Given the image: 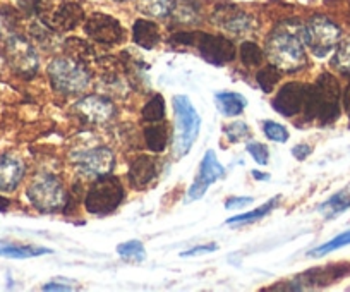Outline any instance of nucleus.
<instances>
[{
  "instance_id": "18",
  "label": "nucleus",
  "mask_w": 350,
  "mask_h": 292,
  "mask_svg": "<svg viewBox=\"0 0 350 292\" xmlns=\"http://www.w3.org/2000/svg\"><path fill=\"white\" fill-rule=\"evenodd\" d=\"M25 165L19 159L11 155H0V193H11L21 183Z\"/></svg>"
},
{
  "instance_id": "24",
  "label": "nucleus",
  "mask_w": 350,
  "mask_h": 292,
  "mask_svg": "<svg viewBox=\"0 0 350 292\" xmlns=\"http://www.w3.org/2000/svg\"><path fill=\"white\" fill-rule=\"evenodd\" d=\"M278 200H280V196H275L273 200L267 201L265 204H261L259 208H256V210L247 211V213H242V215H235V217H230L227 220V224L228 226H235V224H249V222H254V220H259V218H262V217H267V215L270 213L275 207H277Z\"/></svg>"
},
{
  "instance_id": "28",
  "label": "nucleus",
  "mask_w": 350,
  "mask_h": 292,
  "mask_svg": "<svg viewBox=\"0 0 350 292\" xmlns=\"http://www.w3.org/2000/svg\"><path fill=\"white\" fill-rule=\"evenodd\" d=\"M280 69H278L277 66H273V64H270V66L262 67V69L259 70L258 76H256V81H258L259 88H261L262 92L271 93L275 86H277V83L280 81Z\"/></svg>"
},
{
  "instance_id": "4",
  "label": "nucleus",
  "mask_w": 350,
  "mask_h": 292,
  "mask_svg": "<svg viewBox=\"0 0 350 292\" xmlns=\"http://www.w3.org/2000/svg\"><path fill=\"white\" fill-rule=\"evenodd\" d=\"M124 187L116 176L98 177L84 198V207L88 213L109 215L122 203Z\"/></svg>"
},
{
  "instance_id": "6",
  "label": "nucleus",
  "mask_w": 350,
  "mask_h": 292,
  "mask_svg": "<svg viewBox=\"0 0 350 292\" xmlns=\"http://www.w3.org/2000/svg\"><path fill=\"white\" fill-rule=\"evenodd\" d=\"M302 42L309 47L316 57H326L332 50L336 49L342 40V31L338 25L325 16H314L302 28Z\"/></svg>"
},
{
  "instance_id": "9",
  "label": "nucleus",
  "mask_w": 350,
  "mask_h": 292,
  "mask_svg": "<svg viewBox=\"0 0 350 292\" xmlns=\"http://www.w3.org/2000/svg\"><path fill=\"white\" fill-rule=\"evenodd\" d=\"M5 55L16 75L31 79L38 72V53L29 45V42H26L21 36L9 35L8 43H5Z\"/></svg>"
},
{
  "instance_id": "39",
  "label": "nucleus",
  "mask_w": 350,
  "mask_h": 292,
  "mask_svg": "<svg viewBox=\"0 0 350 292\" xmlns=\"http://www.w3.org/2000/svg\"><path fill=\"white\" fill-rule=\"evenodd\" d=\"M43 291H72L74 287H70V285H66V284H59V282H50V284H45L43 285Z\"/></svg>"
},
{
  "instance_id": "21",
  "label": "nucleus",
  "mask_w": 350,
  "mask_h": 292,
  "mask_svg": "<svg viewBox=\"0 0 350 292\" xmlns=\"http://www.w3.org/2000/svg\"><path fill=\"white\" fill-rule=\"evenodd\" d=\"M133 38L141 49L151 50L160 43V28L150 19H137L133 26Z\"/></svg>"
},
{
  "instance_id": "7",
  "label": "nucleus",
  "mask_w": 350,
  "mask_h": 292,
  "mask_svg": "<svg viewBox=\"0 0 350 292\" xmlns=\"http://www.w3.org/2000/svg\"><path fill=\"white\" fill-rule=\"evenodd\" d=\"M50 85L55 92L79 93L90 85V72L72 59H55L49 64Z\"/></svg>"
},
{
  "instance_id": "15",
  "label": "nucleus",
  "mask_w": 350,
  "mask_h": 292,
  "mask_svg": "<svg viewBox=\"0 0 350 292\" xmlns=\"http://www.w3.org/2000/svg\"><path fill=\"white\" fill-rule=\"evenodd\" d=\"M306 98V85L301 83H287L282 86L280 92L273 98L271 105L277 110L280 116L284 117H294L299 112H302Z\"/></svg>"
},
{
  "instance_id": "11",
  "label": "nucleus",
  "mask_w": 350,
  "mask_h": 292,
  "mask_svg": "<svg viewBox=\"0 0 350 292\" xmlns=\"http://www.w3.org/2000/svg\"><path fill=\"white\" fill-rule=\"evenodd\" d=\"M196 47L200 49L201 57L211 66H225L235 57L234 43L220 35L198 33Z\"/></svg>"
},
{
  "instance_id": "36",
  "label": "nucleus",
  "mask_w": 350,
  "mask_h": 292,
  "mask_svg": "<svg viewBox=\"0 0 350 292\" xmlns=\"http://www.w3.org/2000/svg\"><path fill=\"white\" fill-rule=\"evenodd\" d=\"M218 246L215 243L211 244H201V246H194L193 250H187L184 253H180V256L184 258H189V256H196V254H204V253H213L217 251Z\"/></svg>"
},
{
  "instance_id": "42",
  "label": "nucleus",
  "mask_w": 350,
  "mask_h": 292,
  "mask_svg": "<svg viewBox=\"0 0 350 292\" xmlns=\"http://www.w3.org/2000/svg\"><path fill=\"white\" fill-rule=\"evenodd\" d=\"M252 176L256 177V179H261V181H268L270 179V176H267L265 172H258V170H252Z\"/></svg>"
},
{
  "instance_id": "38",
  "label": "nucleus",
  "mask_w": 350,
  "mask_h": 292,
  "mask_svg": "<svg viewBox=\"0 0 350 292\" xmlns=\"http://www.w3.org/2000/svg\"><path fill=\"white\" fill-rule=\"evenodd\" d=\"M311 146H308V144H297V146H294L292 148V155L295 157L297 160H306L309 155H311Z\"/></svg>"
},
{
  "instance_id": "1",
  "label": "nucleus",
  "mask_w": 350,
  "mask_h": 292,
  "mask_svg": "<svg viewBox=\"0 0 350 292\" xmlns=\"http://www.w3.org/2000/svg\"><path fill=\"white\" fill-rule=\"evenodd\" d=\"M306 120L319 119L323 124L335 122L340 116V85L332 75L325 72L316 85H306L302 107Z\"/></svg>"
},
{
  "instance_id": "22",
  "label": "nucleus",
  "mask_w": 350,
  "mask_h": 292,
  "mask_svg": "<svg viewBox=\"0 0 350 292\" xmlns=\"http://www.w3.org/2000/svg\"><path fill=\"white\" fill-rule=\"evenodd\" d=\"M350 208V184H347L343 189H340L338 193L333 194L332 198L321 203L318 207V211L325 218H335L340 213H343L345 210Z\"/></svg>"
},
{
  "instance_id": "8",
  "label": "nucleus",
  "mask_w": 350,
  "mask_h": 292,
  "mask_svg": "<svg viewBox=\"0 0 350 292\" xmlns=\"http://www.w3.org/2000/svg\"><path fill=\"white\" fill-rule=\"evenodd\" d=\"M347 275H350V263H336L323 268H311V270L297 275L294 280L285 282L284 287H275L273 291H278V289H285V291H302V289L326 287V285H332L335 282L342 280Z\"/></svg>"
},
{
  "instance_id": "43",
  "label": "nucleus",
  "mask_w": 350,
  "mask_h": 292,
  "mask_svg": "<svg viewBox=\"0 0 350 292\" xmlns=\"http://www.w3.org/2000/svg\"><path fill=\"white\" fill-rule=\"evenodd\" d=\"M117 2H126V0H117Z\"/></svg>"
},
{
  "instance_id": "37",
  "label": "nucleus",
  "mask_w": 350,
  "mask_h": 292,
  "mask_svg": "<svg viewBox=\"0 0 350 292\" xmlns=\"http://www.w3.org/2000/svg\"><path fill=\"white\" fill-rule=\"evenodd\" d=\"M249 203H252V198L234 196V198H228L227 203H225V208H227V210H235V208H242Z\"/></svg>"
},
{
  "instance_id": "14",
  "label": "nucleus",
  "mask_w": 350,
  "mask_h": 292,
  "mask_svg": "<svg viewBox=\"0 0 350 292\" xmlns=\"http://www.w3.org/2000/svg\"><path fill=\"white\" fill-rule=\"evenodd\" d=\"M42 21L57 31H70L84 21V9L76 2H62L60 5H55Z\"/></svg>"
},
{
  "instance_id": "17",
  "label": "nucleus",
  "mask_w": 350,
  "mask_h": 292,
  "mask_svg": "<svg viewBox=\"0 0 350 292\" xmlns=\"http://www.w3.org/2000/svg\"><path fill=\"white\" fill-rule=\"evenodd\" d=\"M158 176L157 160L148 155L137 157L129 169V183L136 189H146Z\"/></svg>"
},
{
  "instance_id": "32",
  "label": "nucleus",
  "mask_w": 350,
  "mask_h": 292,
  "mask_svg": "<svg viewBox=\"0 0 350 292\" xmlns=\"http://www.w3.org/2000/svg\"><path fill=\"white\" fill-rule=\"evenodd\" d=\"M241 59L242 64H245L249 67L259 66L262 62V50L259 49L258 43L244 42L241 45Z\"/></svg>"
},
{
  "instance_id": "19",
  "label": "nucleus",
  "mask_w": 350,
  "mask_h": 292,
  "mask_svg": "<svg viewBox=\"0 0 350 292\" xmlns=\"http://www.w3.org/2000/svg\"><path fill=\"white\" fill-rule=\"evenodd\" d=\"M215 25H220L230 33H244L252 28V19L234 5L220 8L215 11Z\"/></svg>"
},
{
  "instance_id": "12",
  "label": "nucleus",
  "mask_w": 350,
  "mask_h": 292,
  "mask_svg": "<svg viewBox=\"0 0 350 292\" xmlns=\"http://www.w3.org/2000/svg\"><path fill=\"white\" fill-rule=\"evenodd\" d=\"M225 176V169L220 162H218L217 155L213 150H208L206 155L203 157V162L200 165V172H198L196 179H194L193 186L187 191L186 201H196L206 194L208 187L215 183V181L221 179Z\"/></svg>"
},
{
  "instance_id": "33",
  "label": "nucleus",
  "mask_w": 350,
  "mask_h": 292,
  "mask_svg": "<svg viewBox=\"0 0 350 292\" xmlns=\"http://www.w3.org/2000/svg\"><path fill=\"white\" fill-rule=\"evenodd\" d=\"M262 133H265V136H267L268 140L277 141V143H285V141H288V137H291L288 131L285 129L282 124L273 122V120H265V122H262Z\"/></svg>"
},
{
  "instance_id": "13",
  "label": "nucleus",
  "mask_w": 350,
  "mask_h": 292,
  "mask_svg": "<svg viewBox=\"0 0 350 292\" xmlns=\"http://www.w3.org/2000/svg\"><path fill=\"white\" fill-rule=\"evenodd\" d=\"M76 163L81 172L98 179V177L112 172L116 160H113V153L107 146H98V148L79 153L76 159Z\"/></svg>"
},
{
  "instance_id": "41",
  "label": "nucleus",
  "mask_w": 350,
  "mask_h": 292,
  "mask_svg": "<svg viewBox=\"0 0 350 292\" xmlns=\"http://www.w3.org/2000/svg\"><path fill=\"white\" fill-rule=\"evenodd\" d=\"M9 204H11V201H9L8 198L0 196V211H5V210H8Z\"/></svg>"
},
{
  "instance_id": "3",
  "label": "nucleus",
  "mask_w": 350,
  "mask_h": 292,
  "mask_svg": "<svg viewBox=\"0 0 350 292\" xmlns=\"http://www.w3.org/2000/svg\"><path fill=\"white\" fill-rule=\"evenodd\" d=\"M175 112V140L174 152L177 157H184L193 148V143L200 134L201 119L194 109L193 102L186 95L174 96Z\"/></svg>"
},
{
  "instance_id": "2",
  "label": "nucleus",
  "mask_w": 350,
  "mask_h": 292,
  "mask_svg": "<svg viewBox=\"0 0 350 292\" xmlns=\"http://www.w3.org/2000/svg\"><path fill=\"white\" fill-rule=\"evenodd\" d=\"M267 53L270 62L285 72H295L308 62L302 45V36L287 25L273 29L267 40Z\"/></svg>"
},
{
  "instance_id": "30",
  "label": "nucleus",
  "mask_w": 350,
  "mask_h": 292,
  "mask_svg": "<svg viewBox=\"0 0 350 292\" xmlns=\"http://www.w3.org/2000/svg\"><path fill=\"white\" fill-rule=\"evenodd\" d=\"M117 253L124 258V260L131 261H143L146 258V250H144L141 241H127L117 246Z\"/></svg>"
},
{
  "instance_id": "26",
  "label": "nucleus",
  "mask_w": 350,
  "mask_h": 292,
  "mask_svg": "<svg viewBox=\"0 0 350 292\" xmlns=\"http://www.w3.org/2000/svg\"><path fill=\"white\" fill-rule=\"evenodd\" d=\"M332 66L342 75L350 76V35L340 40L336 45V52L332 59Z\"/></svg>"
},
{
  "instance_id": "34",
  "label": "nucleus",
  "mask_w": 350,
  "mask_h": 292,
  "mask_svg": "<svg viewBox=\"0 0 350 292\" xmlns=\"http://www.w3.org/2000/svg\"><path fill=\"white\" fill-rule=\"evenodd\" d=\"M225 134H227V137L230 140V143H239V141L251 136V129H249L247 124L237 120V122H232L230 126L225 127Z\"/></svg>"
},
{
  "instance_id": "20",
  "label": "nucleus",
  "mask_w": 350,
  "mask_h": 292,
  "mask_svg": "<svg viewBox=\"0 0 350 292\" xmlns=\"http://www.w3.org/2000/svg\"><path fill=\"white\" fill-rule=\"evenodd\" d=\"M52 250L35 244H19L9 243V241H0V256L12 258V260H26V258H38L43 254H50Z\"/></svg>"
},
{
  "instance_id": "16",
  "label": "nucleus",
  "mask_w": 350,
  "mask_h": 292,
  "mask_svg": "<svg viewBox=\"0 0 350 292\" xmlns=\"http://www.w3.org/2000/svg\"><path fill=\"white\" fill-rule=\"evenodd\" d=\"M76 109L84 119L95 124L107 122L113 116L112 102L98 95L84 96L83 100L76 103Z\"/></svg>"
},
{
  "instance_id": "31",
  "label": "nucleus",
  "mask_w": 350,
  "mask_h": 292,
  "mask_svg": "<svg viewBox=\"0 0 350 292\" xmlns=\"http://www.w3.org/2000/svg\"><path fill=\"white\" fill-rule=\"evenodd\" d=\"M349 244H350V229L347 230V233L340 234V236L333 237V239L328 241V243L321 244V246H318L316 250L309 251V256H316V258L325 256V254L340 250V248H343V246H349Z\"/></svg>"
},
{
  "instance_id": "5",
  "label": "nucleus",
  "mask_w": 350,
  "mask_h": 292,
  "mask_svg": "<svg viewBox=\"0 0 350 292\" xmlns=\"http://www.w3.org/2000/svg\"><path fill=\"white\" fill-rule=\"evenodd\" d=\"M29 203L43 213H53L66 207L67 194L62 183L52 174H42L35 177L26 189Z\"/></svg>"
},
{
  "instance_id": "10",
  "label": "nucleus",
  "mask_w": 350,
  "mask_h": 292,
  "mask_svg": "<svg viewBox=\"0 0 350 292\" xmlns=\"http://www.w3.org/2000/svg\"><path fill=\"white\" fill-rule=\"evenodd\" d=\"M84 33L96 43L105 47L119 45L126 40V31L116 18L103 12H95L84 25Z\"/></svg>"
},
{
  "instance_id": "25",
  "label": "nucleus",
  "mask_w": 350,
  "mask_h": 292,
  "mask_svg": "<svg viewBox=\"0 0 350 292\" xmlns=\"http://www.w3.org/2000/svg\"><path fill=\"white\" fill-rule=\"evenodd\" d=\"M144 137H146V146L154 153H160L167 148L168 143V133L165 126H150L144 131Z\"/></svg>"
},
{
  "instance_id": "40",
  "label": "nucleus",
  "mask_w": 350,
  "mask_h": 292,
  "mask_svg": "<svg viewBox=\"0 0 350 292\" xmlns=\"http://www.w3.org/2000/svg\"><path fill=\"white\" fill-rule=\"evenodd\" d=\"M343 109H345L347 116H349L350 119V83L345 88V92H343Z\"/></svg>"
},
{
  "instance_id": "29",
  "label": "nucleus",
  "mask_w": 350,
  "mask_h": 292,
  "mask_svg": "<svg viewBox=\"0 0 350 292\" xmlns=\"http://www.w3.org/2000/svg\"><path fill=\"white\" fill-rule=\"evenodd\" d=\"M144 120L148 122H160L165 117V100L161 95H154L148 100L146 105L143 107V112H141Z\"/></svg>"
},
{
  "instance_id": "23",
  "label": "nucleus",
  "mask_w": 350,
  "mask_h": 292,
  "mask_svg": "<svg viewBox=\"0 0 350 292\" xmlns=\"http://www.w3.org/2000/svg\"><path fill=\"white\" fill-rule=\"evenodd\" d=\"M215 103H217L218 110H220L224 116L235 117L241 116V114L244 112L245 105H247V100H245L241 93L221 92L215 95Z\"/></svg>"
},
{
  "instance_id": "27",
  "label": "nucleus",
  "mask_w": 350,
  "mask_h": 292,
  "mask_svg": "<svg viewBox=\"0 0 350 292\" xmlns=\"http://www.w3.org/2000/svg\"><path fill=\"white\" fill-rule=\"evenodd\" d=\"M139 8L148 16L167 18L170 12H174V0H141Z\"/></svg>"
},
{
  "instance_id": "35",
  "label": "nucleus",
  "mask_w": 350,
  "mask_h": 292,
  "mask_svg": "<svg viewBox=\"0 0 350 292\" xmlns=\"http://www.w3.org/2000/svg\"><path fill=\"white\" fill-rule=\"evenodd\" d=\"M245 150L251 153V157L259 163V165H267L268 159H270L268 146H265L262 143H249L247 146H245Z\"/></svg>"
}]
</instances>
